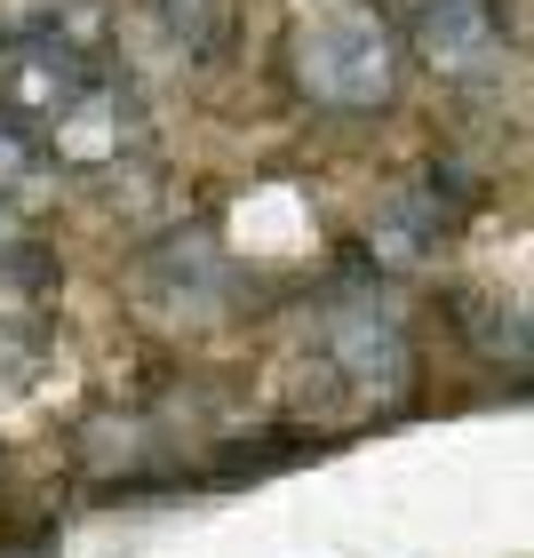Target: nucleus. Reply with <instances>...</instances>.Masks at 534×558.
<instances>
[{
	"mask_svg": "<svg viewBox=\"0 0 534 558\" xmlns=\"http://www.w3.org/2000/svg\"><path fill=\"white\" fill-rule=\"evenodd\" d=\"M415 48L447 72V81H495L502 9L495 0H415Z\"/></svg>",
	"mask_w": 534,
	"mask_h": 558,
	"instance_id": "nucleus-2",
	"label": "nucleus"
},
{
	"mask_svg": "<svg viewBox=\"0 0 534 558\" xmlns=\"http://www.w3.org/2000/svg\"><path fill=\"white\" fill-rule=\"evenodd\" d=\"M48 144H57V160H72V168H105V160H120V96L96 81L81 105H72L64 120H48Z\"/></svg>",
	"mask_w": 534,
	"mask_h": 558,
	"instance_id": "nucleus-4",
	"label": "nucleus"
},
{
	"mask_svg": "<svg viewBox=\"0 0 534 558\" xmlns=\"http://www.w3.org/2000/svg\"><path fill=\"white\" fill-rule=\"evenodd\" d=\"M327 360L343 367L351 391L367 399H399L406 384H415V343H406V327L384 319V312H351L327 327Z\"/></svg>",
	"mask_w": 534,
	"mask_h": 558,
	"instance_id": "nucleus-3",
	"label": "nucleus"
},
{
	"mask_svg": "<svg viewBox=\"0 0 534 558\" xmlns=\"http://www.w3.org/2000/svg\"><path fill=\"white\" fill-rule=\"evenodd\" d=\"M33 175H40V144H33V129H24V120H9V112H0V192L33 184Z\"/></svg>",
	"mask_w": 534,
	"mask_h": 558,
	"instance_id": "nucleus-6",
	"label": "nucleus"
},
{
	"mask_svg": "<svg viewBox=\"0 0 534 558\" xmlns=\"http://www.w3.org/2000/svg\"><path fill=\"white\" fill-rule=\"evenodd\" d=\"M303 96L327 112H384L399 96V48L367 9H343L303 33Z\"/></svg>",
	"mask_w": 534,
	"mask_h": 558,
	"instance_id": "nucleus-1",
	"label": "nucleus"
},
{
	"mask_svg": "<svg viewBox=\"0 0 534 558\" xmlns=\"http://www.w3.org/2000/svg\"><path fill=\"white\" fill-rule=\"evenodd\" d=\"M160 24L184 40V57H216L223 48V0H160Z\"/></svg>",
	"mask_w": 534,
	"mask_h": 558,
	"instance_id": "nucleus-5",
	"label": "nucleus"
}]
</instances>
